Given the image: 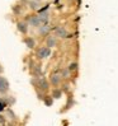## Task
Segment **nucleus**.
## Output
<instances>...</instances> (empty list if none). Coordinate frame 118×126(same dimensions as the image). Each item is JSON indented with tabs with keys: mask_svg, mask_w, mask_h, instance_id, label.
I'll return each instance as SVG.
<instances>
[{
	"mask_svg": "<svg viewBox=\"0 0 118 126\" xmlns=\"http://www.w3.org/2000/svg\"><path fill=\"white\" fill-rule=\"evenodd\" d=\"M31 5H32V8H33V9H36V8H37V1H32Z\"/></svg>",
	"mask_w": 118,
	"mask_h": 126,
	"instance_id": "dca6fc26",
	"label": "nucleus"
},
{
	"mask_svg": "<svg viewBox=\"0 0 118 126\" xmlns=\"http://www.w3.org/2000/svg\"><path fill=\"white\" fill-rule=\"evenodd\" d=\"M61 94H62L61 89H55L53 93H52V95H53L55 98H60V97H61Z\"/></svg>",
	"mask_w": 118,
	"mask_h": 126,
	"instance_id": "f8f14e48",
	"label": "nucleus"
},
{
	"mask_svg": "<svg viewBox=\"0 0 118 126\" xmlns=\"http://www.w3.org/2000/svg\"><path fill=\"white\" fill-rule=\"evenodd\" d=\"M0 71H1V65H0Z\"/></svg>",
	"mask_w": 118,
	"mask_h": 126,
	"instance_id": "f3484780",
	"label": "nucleus"
},
{
	"mask_svg": "<svg viewBox=\"0 0 118 126\" xmlns=\"http://www.w3.org/2000/svg\"><path fill=\"white\" fill-rule=\"evenodd\" d=\"M39 27H41V28H39V34H41V36H48L50 27L47 26V23L43 24V26H39Z\"/></svg>",
	"mask_w": 118,
	"mask_h": 126,
	"instance_id": "6e6552de",
	"label": "nucleus"
},
{
	"mask_svg": "<svg viewBox=\"0 0 118 126\" xmlns=\"http://www.w3.org/2000/svg\"><path fill=\"white\" fill-rule=\"evenodd\" d=\"M56 37L55 36H48L47 37V47H55L56 46Z\"/></svg>",
	"mask_w": 118,
	"mask_h": 126,
	"instance_id": "423d86ee",
	"label": "nucleus"
},
{
	"mask_svg": "<svg viewBox=\"0 0 118 126\" xmlns=\"http://www.w3.org/2000/svg\"><path fill=\"white\" fill-rule=\"evenodd\" d=\"M17 26H18V29H19L20 33L26 34L28 32V23H27V22H18Z\"/></svg>",
	"mask_w": 118,
	"mask_h": 126,
	"instance_id": "20e7f679",
	"label": "nucleus"
},
{
	"mask_svg": "<svg viewBox=\"0 0 118 126\" xmlns=\"http://www.w3.org/2000/svg\"><path fill=\"white\" fill-rule=\"evenodd\" d=\"M27 23H28V26H32V27H39L41 20H39L38 16H31L27 18Z\"/></svg>",
	"mask_w": 118,
	"mask_h": 126,
	"instance_id": "7ed1b4c3",
	"label": "nucleus"
},
{
	"mask_svg": "<svg viewBox=\"0 0 118 126\" xmlns=\"http://www.w3.org/2000/svg\"><path fill=\"white\" fill-rule=\"evenodd\" d=\"M75 70H78V64H76V63L70 64V65H69V71H75Z\"/></svg>",
	"mask_w": 118,
	"mask_h": 126,
	"instance_id": "ddd939ff",
	"label": "nucleus"
},
{
	"mask_svg": "<svg viewBox=\"0 0 118 126\" xmlns=\"http://www.w3.org/2000/svg\"><path fill=\"white\" fill-rule=\"evenodd\" d=\"M37 56L38 59H46L48 56H51V48L50 47H41L37 51Z\"/></svg>",
	"mask_w": 118,
	"mask_h": 126,
	"instance_id": "f03ea898",
	"label": "nucleus"
},
{
	"mask_svg": "<svg viewBox=\"0 0 118 126\" xmlns=\"http://www.w3.org/2000/svg\"><path fill=\"white\" fill-rule=\"evenodd\" d=\"M46 105H47V106L52 105V99H51V98H47V99H46Z\"/></svg>",
	"mask_w": 118,
	"mask_h": 126,
	"instance_id": "2eb2a0df",
	"label": "nucleus"
},
{
	"mask_svg": "<svg viewBox=\"0 0 118 126\" xmlns=\"http://www.w3.org/2000/svg\"><path fill=\"white\" fill-rule=\"evenodd\" d=\"M9 91V81L6 78L0 77V94H4Z\"/></svg>",
	"mask_w": 118,
	"mask_h": 126,
	"instance_id": "f257e3e1",
	"label": "nucleus"
},
{
	"mask_svg": "<svg viewBox=\"0 0 118 126\" xmlns=\"http://www.w3.org/2000/svg\"><path fill=\"white\" fill-rule=\"evenodd\" d=\"M56 32H57V36H60V37H67V32H66L65 28H60V27H58L56 29Z\"/></svg>",
	"mask_w": 118,
	"mask_h": 126,
	"instance_id": "9d476101",
	"label": "nucleus"
},
{
	"mask_svg": "<svg viewBox=\"0 0 118 126\" xmlns=\"http://www.w3.org/2000/svg\"><path fill=\"white\" fill-rule=\"evenodd\" d=\"M24 43L27 45V47H29V48H33V47L36 46L34 38H31V37H27V38H24Z\"/></svg>",
	"mask_w": 118,
	"mask_h": 126,
	"instance_id": "1a4fd4ad",
	"label": "nucleus"
},
{
	"mask_svg": "<svg viewBox=\"0 0 118 126\" xmlns=\"http://www.w3.org/2000/svg\"><path fill=\"white\" fill-rule=\"evenodd\" d=\"M39 87L42 88L43 91H46V89H48V83L45 79H39Z\"/></svg>",
	"mask_w": 118,
	"mask_h": 126,
	"instance_id": "9b49d317",
	"label": "nucleus"
},
{
	"mask_svg": "<svg viewBox=\"0 0 118 126\" xmlns=\"http://www.w3.org/2000/svg\"><path fill=\"white\" fill-rule=\"evenodd\" d=\"M38 18H39V20H41V24H46L47 22H48V13H46V12H41V14L38 16Z\"/></svg>",
	"mask_w": 118,
	"mask_h": 126,
	"instance_id": "39448f33",
	"label": "nucleus"
},
{
	"mask_svg": "<svg viewBox=\"0 0 118 126\" xmlns=\"http://www.w3.org/2000/svg\"><path fill=\"white\" fill-rule=\"evenodd\" d=\"M5 107H6V103L1 99V101H0V112H3V111L5 110Z\"/></svg>",
	"mask_w": 118,
	"mask_h": 126,
	"instance_id": "4468645a",
	"label": "nucleus"
},
{
	"mask_svg": "<svg viewBox=\"0 0 118 126\" xmlns=\"http://www.w3.org/2000/svg\"><path fill=\"white\" fill-rule=\"evenodd\" d=\"M61 81V75H57V74H53L52 77H51V84L52 85H58Z\"/></svg>",
	"mask_w": 118,
	"mask_h": 126,
	"instance_id": "0eeeda50",
	"label": "nucleus"
}]
</instances>
